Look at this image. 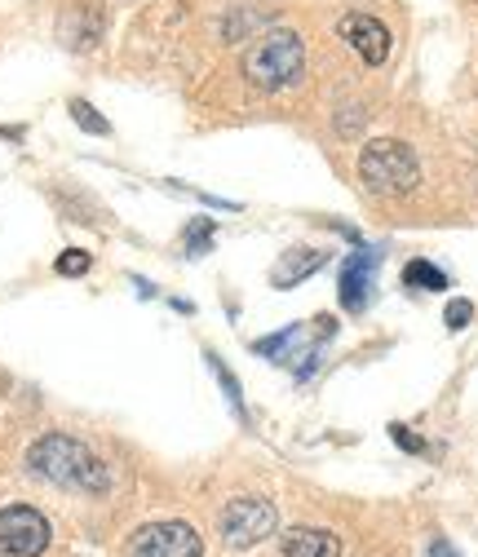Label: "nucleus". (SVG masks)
I'll list each match as a JSON object with an SVG mask.
<instances>
[{
	"label": "nucleus",
	"instance_id": "obj_1",
	"mask_svg": "<svg viewBox=\"0 0 478 557\" xmlns=\"http://www.w3.org/2000/svg\"><path fill=\"white\" fill-rule=\"evenodd\" d=\"M27 469L40 482H53L62 492H85V496H102L111 492V465L98 460L81 438L72 434H45L27 447Z\"/></svg>",
	"mask_w": 478,
	"mask_h": 557
},
{
	"label": "nucleus",
	"instance_id": "obj_2",
	"mask_svg": "<svg viewBox=\"0 0 478 557\" xmlns=\"http://www.w3.org/2000/svg\"><path fill=\"white\" fill-rule=\"evenodd\" d=\"M302 72H306V45L289 27H275V32L257 36V45L244 53V76L261 94H280V89L297 85Z\"/></svg>",
	"mask_w": 478,
	"mask_h": 557
},
{
	"label": "nucleus",
	"instance_id": "obj_3",
	"mask_svg": "<svg viewBox=\"0 0 478 557\" xmlns=\"http://www.w3.org/2000/svg\"><path fill=\"white\" fill-rule=\"evenodd\" d=\"M359 177L377 195H407L421 182V164H417L413 147L394 143V137H377V143H368L359 151Z\"/></svg>",
	"mask_w": 478,
	"mask_h": 557
},
{
	"label": "nucleus",
	"instance_id": "obj_4",
	"mask_svg": "<svg viewBox=\"0 0 478 557\" xmlns=\"http://www.w3.org/2000/svg\"><path fill=\"white\" fill-rule=\"evenodd\" d=\"M275 527H280V513H275V505L261 500V496H244V500H231L222 509V540H226V548H253L266 535H275Z\"/></svg>",
	"mask_w": 478,
	"mask_h": 557
},
{
	"label": "nucleus",
	"instance_id": "obj_5",
	"mask_svg": "<svg viewBox=\"0 0 478 557\" xmlns=\"http://www.w3.org/2000/svg\"><path fill=\"white\" fill-rule=\"evenodd\" d=\"M53 531H49V518L32 505H10L0 509V553L10 557H40L49 548Z\"/></svg>",
	"mask_w": 478,
	"mask_h": 557
},
{
	"label": "nucleus",
	"instance_id": "obj_6",
	"mask_svg": "<svg viewBox=\"0 0 478 557\" xmlns=\"http://www.w3.org/2000/svg\"><path fill=\"white\" fill-rule=\"evenodd\" d=\"M128 557H204V544L191 522H147L133 531Z\"/></svg>",
	"mask_w": 478,
	"mask_h": 557
},
{
	"label": "nucleus",
	"instance_id": "obj_7",
	"mask_svg": "<svg viewBox=\"0 0 478 557\" xmlns=\"http://www.w3.org/2000/svg\"><path fill=\"white\" fill-rule=\"evenodd\" d=\"M377 265H381V252L377 248H359L341 261V274H336V297H341V310L351 314H364L368 310V297L377 288Z\"/></svg>",
	"mask_w": 478,
	"mask_h": 557
},
{
	"label": "nucleus",
	"instance_id": "obj_8",
	"mask_svg": "<svg viewBox=\"0 0 478 557\" xmlns=\"http://www.w3.org/2000/svg\"><path fill=\"white\" fill-rule=\"evenodd\" d=\"M341 36L351 40V49L368 62V66H381L390 58V27L372 14H346L341 18Z\"/></svg>",
	"mask_w": 478,
	"mask_h": 557
},
{
	"label": "nucleus",
	"instance_id": "obj_9",
	"mask_svg": "<svg viewBox=\"0 0 478 557\" xmlns=\"http://www.w3.org/2000/svg\"><path fill=\"white\" fill-rule=\"evenodd\" d=\"M323 261H328V252H319V248H289L275 265H270V284L275 288H297L302 278L323 270Z\"/></svg>",
	"mask_w": 478,
	"mask_h": 557
},
{
	"label": "nucleus",
	"instance_id": "obj_10",
	"mask_svg": "<svg viewBox=\"0 0 478 557\" xmlns=\"http://www.w3.org/2000/svg\"><path fill=\"white\" fill-rule=\"evenodd\" d=\"M284 557H341V540L323 527H293L280 540Z\"/></svg>",
	"mask_w": 478,
	"mask_h": 557
},
{
	"label": "nucleus",
	"instance_id": "obj_11",
	"mask_svg": "<svg viewBox=\"0 0 478 557\" xmlns=\"http://www.w3.org/2000/svg\"><path fill=\"white\" fill-rule=\"evenodd\" d=\"M58 36L72 45V49H89V45H98V36H102V18H98L94 10H72V14H62Z\"/></svg>",
	"mask_w": 478,
	"mask_h": 557
},
{
	"label": "nucleus",
	"instance_id": "obj_12",
	"mask_svg": "<svg viewBox=\"0 0 478 557\" xmlns=\"http://www.w3.org/2000/svg\"><path fill=\"white\" fill-rule=\"evenodd\" d=\"M306 341H310V327L306 323H293V327H284L275 336L253 341V350L266 355V359H275V363H293V345H306Z\"/></svg>",
	"mask_w": 478,
	"mask_h": 557
},
{
	"label": "nucleus",
	"instance_id": "obj_13",
	"mask_svg": "<svg viewBox=\"0 0 478 557\" xmlns=\"http://www.w3.org/2000/svg\"><path fill=\"white\" fill-rule=\"evenodd\" d=\"M403 284H407V288H421V293H443V288H448V274H443L434 261L417 257V261L403 265Z\"/></svg>",
	"mask_w": 478,
	"mask_h": 557
},
{
	"label": "nucleus",
	"instance_id": "obj_14",
	"mask_svg": "<svg viewBox=\"0 0 478 557\" xmlns=\"http://www.w3.org/2000/svg\"><path fill=\"white\" fill-rule=\"evenodd\" d=\"M270 18H275V14H253L248 5H240V14H231V18H226L222 36H226V40H248V32H253V27H266Z\"/></svg>",
	"mask_w": 478,
	"mask_h": 557
},
{
	"label": "nucleus",
	"instance_id": "obj_15",
	"mask_svg": "<svg viewBox=\"0 0 478 557\" xmlns=\"http://www.w3.org/2000/svg\"><path fill=\"white\" fill-rule=\"evenodd\" d=\"M204 359H209V368H213V376L222 381V389H226V398H231V407H235V416H240V421L248 425V411H244V394H240V381L226 372V363L218 359V355H204Z\"/></svg>",
	"mask_w": 478,
	"mask_h": 557
},
{
	"label": "nucleus",
	"instance_id": "obj_16",
	"mask_svg": "<svg viewBox=\"0 0 478 557\" xmlns=\"http://www.w3.org/2000/svg\"><path fill=\"white\" fill-rule=\"evenodd\" d=\"M182 244H186L191 257H204V252H209V244H213V222H209V218H204V222H191L186 235H182Z\"/></svg>",
	"mask_w": 478,
	"mask_h": 557
},
{
	"label": "nucleus",
	"instance_id": "obj_17",
	"mask_svg": "<svg viewBox=\"0 0 478 557\" xmlns=\"http://www.w3.org/2000/svg\"><path fill=\"white\" fill-rule=\"evenodd\" d=\"M72 120H76L85 133H94V137H107V133H111V124H107V120H102V115H98L89 102H81V98L72 102Z\"/></svg>",
	"mask_w": 478,
	"mask_h": 557
},
{
	"label": "nucleus",
	"instance_id": "obj_18",
	"mask_svg": "<svg viewBox=\"0 0 478 557\" xmlns=\"http://www.w3.org/2000/svg\"><path fill=\"white\" fill-rule=\"evenodd\" d=\"M89 265H94V257H89V252H81V248H66V252L58 257V265H53V270H58V274H66V278H81Z\"/></svg>",
	"mask_w": 478,
	"mask_h": 557
},
{
	"label": "nucleus",
	"instance_id": "obj_19",
	"mask_svg": "<svg viewBox=\"0 0 478 557\" xmlns=\"http://www.w3.org/2000/svg\"><path fill=\"white\" fill-rule=\"evenodd\" d=\"M469 319H474V306H469V301H448V314H443V323H448L452 332H461Z\"/></svg>",
	"mask_w": 478,
	"mask_h": 557
},
{
	"label": "nucleus",
	"instance_id": "obj_20",
	"mask_svg": "<svg viewBox=\"0 0 478 557\" xmlns=\"http://www.w3.org/2000/svg\"><path fill=\"white\" fill-rule=\"evenodd\" d=\"M390 434H394V443H399L403 451H426V443H421L417 434H407V425H390Z\"/></svg>",
	"mask_w": 478,
	"mask_h": 557
},
{
	"label": "nucleus",
	"instance_id": "obj_21",
	"mask_svg": "<svg viewBox=\"0 0 478 557\" xmlns=\"http://www.w3.org/2000/svg\"><path fill=\"white\" fill-rule=\"evenodd\" d=\"M430 557H461V553L448 540H430Z\"/></svg>",
	"mask_w": 478,
	"mask_h": 557
}]
</instances>
